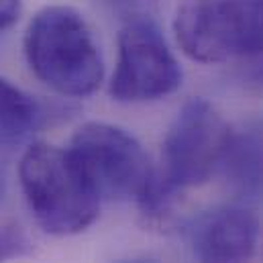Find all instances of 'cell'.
Listing matches in <instances>:
<instances>
[{
    "mask_svg": "<svg viewBox=\"0 0 263 263\" xmlns=\"http://www.w3.org/2000/svg\"><path fill=\"white\" fill-rule=\"evenodd\" d=\"M259 237V218L245 206H220L198 216L190 241L198 263H249Z\"/></svg>",
    "mask_w": 263,
    "mask_h": 263,
    "instance_id": "cell-7",
    "label": "cell"
},
{
    "mask_svg": "<svg viewBox=\"0 0 263 263\" xmlns=\"http://www.w3.org/2000/svg\"><path fill=\"white\" fill-rule=\"evenodd\" d=\"M218 170L239 200L263 202V119H249L231 129Z\"/></svg>",
    "mask_w": 263,
    "mask_h": 263,
    "instance_id": "cell-8",
    "label": "cell"
},
{
    "mask_svg": "<svg viewBox=\"0 0 263 263\" xmlns=\"http://www.w3.org/2000/svg\"><path fill=\"white\" fill-rule=\"evenodd\" d=\"M45 104L25 92L8 78L0 76V133L10 139H23L47 123Z\"/></svg>",
    "mask_w": 263,
    "mask_h": 263,
    "instance_id": "cell-9",
    "label": "cell"
},
{
    "mask_svg": "<svg viewBox=\"0 0 263 263\" xmlns=\"http://www.w3.org/2000/svg\"><path fill=\"white\" fill-rule=\"evenodd\" d=\"M117 263H157L155 259H147V257H135V259H123Z\"/></svg>",
    "mask_w": 263,
    "mask_h": 263,
    "instance_id": "cell-13",
    "label": "cell"
},
{
    "mask_svg": "<svg viewBox=\"0 0 263 263\" xmlns=\"http://www.w3.org/2000/svg\"><path fill=\"white\" fill-rule=\"evenodd\" d=\"M174 33L200 64L251 60L263 53V0H180Z\"/></svg>",
    "mask_w": 263,
    "mask_h": 263,
    "instance_id": "cell-3",
    "label": "cell"
},
{
    "mask_svg": "<svg viewBox=\"0 0 263 263\" xmlns=\"http://www.w3.org/2000/svg\"><path fill=\"white\" fill-rule=\"evenodd\" d=\"M2 196H4V178H2V172H0V202H2Z\"/></svg>",
    "mask_w": 263,
    "mask_h": 263,
    "instance_id": "cell-14",
    "label": "cell"
},
{
    "mask_svg": "<svg viewBox=\"0 0 263 263\" xmlns=\"http://www.w3.org/2000/svg\"><path fill=\"white\" fill-rule=\"evenodd\" d=\"M231 127L204 98L188 100L163 139L159 178L184 192L212 178L220 167Z\"/></svg>",
    "mask_w": 263,
    "mask_h": 263,
    "instance_id": "cell-5",
    "label": "cell"
},
{
    "mask_svg": "<svg viewBox=\"0 0 263 263\" xmlns=\"http://www.w3.org/2000/svg\"><path fill=\"white\" fill-rule=\"evenodd\" d=\"M18 178L27 206L45 233L69 237L96 220L100 196L69 149L33 143L21 157Z\"/></svg>",
    "mask_w": 263,
    "mask_h": 263,
    "instance_id": "cell-2",
    "label": "cell"
},
{
    "mask_svg": "<svg viewBox=\"0 0 263 263\" xmlns=\"http://www.w3.org/2000/svg\"><path fill=\"white\" fill-rule=\"evenodd\" d=\"M110 2H117V4H129L133 0H110Z\"/></svg>",
    "mask_w": 263,
    "mask_h": 263,
    "instance_id": "cell-15",
    "label": "cell"
},
{
    "mask_svg": "<svg viewBox=\"0 0 263 263\" xmlns=\"http://www.w3.org/2000/svg\"><path fill=\"white\" fill-rule=\"evenodd\" d=\"M33 251V241L27 231L14 222L0 227V263L21 259Z\"/></svg>",
    "mask_w": 263,
    "mask_h": 263,
    "instance_id": "cell-10",
    "label": "cell"
},
{
    "mask_svg": "<svg viewBox=\"0 0 263 263\" xmlns=\"http://www.w3.org/2000/svg\"><path fill=\"white\" fill-rule=\"evenodd\" d=\"M182 84V67L161 31L147 18H135L119 33V60L108 86L117 102L159 100Z\"/></svg>",
    "mask_w": 263,
    "mask_h": 263,
    "instance_id": "cell-6",
    "label": "cell"
},
{
    "mask_svg": "<svg viewBox=\"0 0 263 263\" xmlns=\"http://www.w3.org/2000/svg\"><path fill=\"white\" fill-rule=\"evenodd\" d=\"M31 71L62 96L84 98L98 90L104 64L84 16L69 6H45L25 33Z\"/></svg>",
    "mask_w": 263,
    "mask_h": 263,
    "instance_id": "cell-1",
    "label": "cell"
},
{
    "mask_svg": "<svg viewBox=\"0 0 263 263\" xmlns=\"http://www.w3.org/2000/svg\"><path fill=\"white\" fill-rule=\"evenodd\" d=\"M247 62L249 64L241 71V82L245 84L247 90L263 96V53L247 60Z\"/></svg>",
    "mask_w": 263,
    "mask_h": 263,
    "instance_id": "cell-11",
    "label": "cell"
},
{
    "mask_svg": "<svg viewBox=\"0 0 263 263\" xmlns=\"http://www.w3.org/2000/svg\"><path fill=\"white\" fill-rule=\"evenodd\" d=\"M21 16V0H0V33L10 29Z\"/></svg>",
    "mask_w": 263,
    "mask_h": 263,
    "instance_id": "cell-12",
    "label": "cell"
},
{
    "mask_svg": "<svg viewBox=\"0 0 263 263\" xmlns=\"http://www.w3.org/2000/svg\"><path fill=\"white\" fill-rule=\"evenodd\" d=\"M67 149L100 200L137 202L155 174L141 143L108 123L82 125Z\"/></svg>",
    "mask_w": 263,
    "mask_h": 263,
    "instance_id": "cell-4",
    "label": "cell"
}]
</instances>
